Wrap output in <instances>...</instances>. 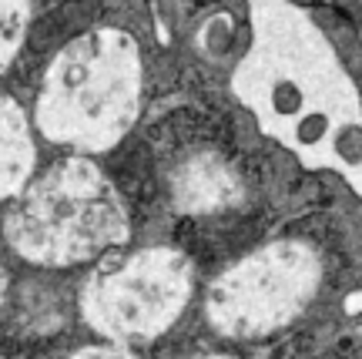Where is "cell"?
<instances>
[{
  "instance_id": "8",
  "label": "cell",
  "mask_w": 362,
  "mask_h": 359,
  "mask_svg": "<svg viewBox=\"0 0 362 359\" xmlns=\"http://www.w3.org/2000/svg\"><path fill=\"white\" fill-rule=\"evenodd\" d=\"M71 359H138V356H131L128 349H115V346H90L74 353Z\"/></svg>"
},
{
  "instance_id": "7",
  "label": "cell",
  "mask_w": 362,
  "mask_h": 359,
  "mask_svg": "<svg viewBox=\"0 0 362 359\" xmlns=\"http://www.w3.org/2000/svg\"><path fill=\"white\" fill-rule=\"evenodd\" d=\"M27 27V7L24 4H0V74L13 61V54L21 47Z\"/></svg>"
},
{
  "instance_id": "9",
  "label": "cell",
  "mask_w": 362,
  "mask_h": 359,
  "mask_svg": "<svg viewBox=\"0 0 362 359\" xmlns=\"http://www.w3.org/2000/svg\"><path fill=\"white\" fill-rule=\"evenodd\" d=\"M192 359H232V356H221V353H202V356H192Z\"/></svg>"
},
{
  "instance_id": "5",
  "label": "cell",
  "mask_w": 362,
  "mask_h": 359,
  "mask_svg": "<svg viewBox=\"0 0 362 359\" xmlns=\"http://www.w3.org/2000/svg\"><path fill=\"white\" fill-rule=\"evenodd\" d=\"M242 195L235 168L211 152H198L185 158L171 178V198L181 212H221L232 208Z\"/></svg>"
},
{
  "instance_id": "2",
  "label": "cell",
  "mask_w": 362,
  "mask_h": 359,
  "mask_svg": "<svg viewBox=\"0 0 362 359\" xmlns=\"http://www.w3.org/2000/svg\"><path fill=\"white\" fill-rule=\"evenodd\" d=\"M7 242L40 266H71L128 239V212L90 161H57L7 212Z\"/></svg>"
},
{
  "instance_id": "1",
  "label": "cell",
  "mask_w": 362,
  "mask_h": 359,
  "mask_svg": "<svg viewBox=\"0 0 362 359\" xmlns=\"http://www.w3.org/2000/svg\"><path fill=\"white\" fill-rule=\"evenodd\" d=\"M141 108V54L124 30L71 40L44 74L40 131L61 144L101 152L134 125Z\"/></svg>"
},
{
  "instance_id": "3",
  "label": "cell",
  "mask_w": 362,
  "mask_h": 359,
  "mask_svg": "<svg viewBox=\"0 0 362 359\" xmlns=\"http://www.w3.org/2000/svg\"><path fill=\"white\" fill-rule=\"evenodd\" d=\"M319 258L302 242H272L208 285L205 316L225 336L255 339L288 326L315 299Z\"/></svg>"
},
{
  "instance_id": "4",
  "label": "cell",
  "mask_w": 362,
  "mask_h": 359,
  "mask_svg": "<svg viewBox=\"0 0 362 359\" xmlns=\"http://www.w3.org/2000/svg\"><path fill=\"white\" fill-rule=\"evenodd\" d=\"M194 272L175 249H144L107 262L84 285L81 306L107 339H155L188 306Z\"/></svg>"
},
{
  "instance_id": "6",
  "label": "cell",
  "mask_w": 362,
  "mask_h": 359,
  "mask_svg": "<svg viewBox=\"0 0 362 359\" xmlns=\"http://www.w3.org/2000/svg\"><path fill=\"white\" fill-rule=\"evenodd\" d=\"M30 168H34V144L24 111L11 98H0V198L21 192Z\"/></svg>"
},
{
  "instance_id": "10",
  "label": "cell",
  "mask_w": 362,
  "mask_h": 359,
  "mask_svg": "<svg viewBox=\"0 0 362 359\" xmlns=\"http://www.w3.org/2000/svg\"><path fill=\"white\" fill-rule=\"evenodd\" d=\"M4 285H7V275H4V266H0V299H4Z\"/></svg>"
}]
</instances>
